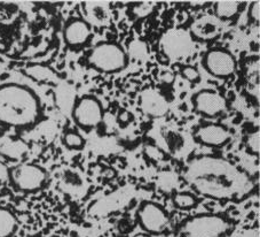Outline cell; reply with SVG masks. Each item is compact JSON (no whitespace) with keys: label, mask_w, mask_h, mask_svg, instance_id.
<instances>
[{"label":"cell","mask_w":260,"mask_h":237,"mask_svg":"<svg viewBox=\"0 0 260 237\" xmlns=\"http://www.w3.org/2000/svg\"><path fill=\"white\" fill-rule=\"evenodd\" d=\"M117 121H118V123L122 124V126H126V124L131 123L133 121V115H132L131 112H128L126 110H123L118 113Z\"/></svg>","instance_id":"cell-25"},{"label":"cell","mask_w":260,"mask_h":237,"mask_svg":"<svg viewBox=\"0 0 260 237\" xmlns=\"http://www.w3.org/2000/svg\"><path fill=\"white\" fill-rule=\"evenodd\" d=\"M19 226L16 216L11 209L0 207V237H11Z\"/></svg>","instance_id":"cell-17"},{"label":"cell","mask_w":260,"mask_h":237,"mask_svg":"<svg viewBox=\"0 0 260 237\" xmlns=\"http://www.w3.org/2000/svg\"><path fill=\"white\" fill-rule=\"evenodd\" d=\"M91 37V24L84 19H79V17L70 19L63 28V39L67 46L71 48H80L85 46Z\"/></svg>","instance_id":"cell-12"},{"label":"cell","mask_w":260,"mask_h":237,"mask_svg":"<svg viewBox=\"0 0 260 237\" xmlns=\"http://www.w3.org/2000/svg\"><path fill=\"white\" fill-rule=\"evenodd\" d=\"M246 151L252 155H259L260 153V131L259 129L250 133L245 137Z\"/></svg>","instance_id":"cell-20"},{"label":"cell","mask_w":260,"mask_h":237,"mask_svg":"<svg viewBox=\"0 0 260 237\" xmlns=\"http://www.w3.org/2000/svg\"><path fill=\"white\" fill-rule=\"evenodd\" d=\"M85 143V138L76 130H68L63 135V144L69 150H82Z\"/></svg>","instance_id":"cell-19"},{"label":"cell","mask_w":260,"mask_h":237,"mask_svg":"<svg viewBox=\"0 0 260 237\" xmlns=\"http://www.w3.org/2000/svg\"><path fill=\"white\" fill-rule=\"evenodd\" d=\"M87 65L103 74L123 71L128 65V57L124 48L115 42H100L88 51Z\"/></svg>","instance_id":"cell-4"},{"label":"cell","mask_w":260,"mask_h":237,"mask_svg":"<svg viewBox=\"0 0 260 237\" xmlns=\"http://www.w3.org/2000/svg\"><path fill=\"white\" fill-rule=\"evenodd\" d=\"M172 202L174 206L179 209H189L196 206L199 199L190 192H177L172 197Z\"/></svg>","instance_id":"cell-18"},{"label":"cell","mask_w":260,"mask_h":237,"mask_svg":"<svg viewBox=\"0 0 260 237\" xmlns=\"http://www.w3.org/2000/svg\"><path fill=\"white\" fill-rule=\"evenodd\" d=\"M48 181V173L34 163H20L10 172V182L17 191L32 194L42 190Z\"/></svg>","instance_id":"cell-6"},{"label":"cell","mask_w":260,"mask_h":237,"mask_svg":"<svg viewBox=\"0 0 260 237\" xmlns=\"http://www.w3.org/2000/svg\"><path fill=\"white\" fill-rule=\"evenodd\" d=\"M182 176L197 195L221 202H242L255 189V183L248 173L231 160L212 154L188 160Z\"/></svg>","instance_id":"cell-1"},{"label":"cell","mask_w":260,"mask_h":237,"mask_svg":"<svg viewBox=\"0 0 260 237\" xmlns=\"http://www.w3.org/2000/svg\"><path fill=\"white\" fill-rule=\"evenodd\" d=\"M189 31L192 37L200 39V41H213L220 35V20H218L216 16L203 15L194 21Z\"/></svg>","instance_id":"cell-15"},{"label":"cell","mask_w":260,"mask_h":237,"mask_svg":"<svg viewBox=\"0 0 260 237\" xmlns=\"http://www.w3.org/2000/svg\"><path fill=\"white\" fill-rule=\"evenodd\" d=\"M105 118V110L96 97L85 95L76 100L73 109V119L77 126L85 131L96 129Z\"/></svg>","instance_id":"cell-7"},{"label":"cell","mask_w":260,"mask_h":237,"mask_svg":"<svg viewBox=\"0 0 260 237\" xmlns=\"http://www.w3.org/2000/svg\"><path fill=\"white\" fill-rule=\"evenodd\" d=\"M202 62L205 70L217 78H228L236 71L235 57L225 48H210L205 52Z\"/></svg>","instance_id":"cell-9"},{"label":"cell","mask_w":260,"mask_h":237,"mask_svg":"<svg viewBox=\"0 0 260 237\" xmlns=\"http://www.w3.org/2000/svg\"><path fill=\"white\" fill-rule=\"evenodd\" d=\"M181 75L189 82H197L200 80V71L192 66H183L181 68Z\"/></svg>","instance_id":"cell-21"},{"label":"cell","mask_w":260,"mask_h":237,"mask_svg":"<svg viewBox=\"0 0 260 237\" xmlns=\"http://www.w3.org/2000/svg\"><path fill=\"white\" fill-rule=\"evenodd\" d=\"M241 3L235 0H226V2H217L213 5L214 16L220 21L233 19L239 14Z\"/></svg>","instance_id":"cell-16"},{"label":"cell","mask_w":260,"mask_h":237,"mask_svg":"<svg viewBox=\"0 0 260 237\" xmlns=\"http://www.w3.org/2000/svg\"><path fill=\"white\" fill-rule=\"evenodd\" d=\"M249 17L254 23L260 22V2H252L249 6Z\"/></svg>","instance_id":"cell-22"},{"label":"cell","mask_w":260,"mask_h":237,"mask_svg":"<svg viewBox=\"0 0 260 237\" xmlns=\"http://www.w3.org/2000/svg\"><path fill=\"white\" fill-rule=\"evenodd\" d=\"M169 101L156 89H145L140 95V109L150 118H162L169 111Z\"/></svg>","instance_id":"cell-13"},{"label":"cell","mask_w":260,"mask_h":237,"mask_svg":"<svg viewBox=\"0 0 260 237\" xmlns=\"http://www.w3.org/2000/svg\"><path fill=\"white\" fill-rule=\"evenodd\" d=\"M133 10H134V16L145 17L150 14V12L152 11V7L149 6V4L142 3V4H139V5L137 7H134Z\"/></svg>","instance_id":"cell-23"},{"label":"cell","mask_w":260,"mask_h":237,"mask_svg":"<svg viewBox=\"0 0 260 237\" xmlns=\"http://www.w3.org/2000/svg\"><path fill=\"white\" fill-rule=\"evenodd\" d=\"M234 225L227 217L217 213H201L189 217L178 226V237H227Z\"/></svg>","instance_id":"cell-3"},{"label":"cell","mask_w":260,"mask_h":237,"mask_svg":"<svg viewBox=\"0 0 260 237\" xmlns=\"http://www.w3.org/2000/svg\"><path fill=\"white\" fill-rule=\"evenodd\" d=\"M42 118V101L32 89L19 83L0 84V126L28 130Z\"/></svg>","instance_id":"cell-2"},{"label":"cell","mask_w":260,"mask_h":237,"mask_svg":"<svg viewBox=\"0 0 260 237\" xmlns=\"http://www.w3.org/2000/svg\"><path fill=\"white\" fill-rule=\"evenodd\" d=\"M194 138L202 145L222 147L232 141V133L222 124L205 123L196 129Z\"/></svg>","instance_id":"cell-11"},{"label":"cell","mask_w":260,"mask_h":237,"mask_svg":"<svg viewBox=\"0 0 260 237\" xmlns=\"http://www.w3.org/2000/svg\"><path fill=\"white\" fill-rule=\"evenodd\" d=\"M138 223L143 231L151 235H162L170 228L168 212L154 202L141 203L137 212Z\"/></svg>","instance_id":"cell-8"},{"label":"cell","mask_w":260,"mask_h":237,"mask_svg":"<svg viewBox=\"0 0 260 237\" xmlns=\"http://www.w3.org/2000/svg\"><path fill=\"white\" fill-rule=\"evenodd\" d=\"M159 48L168 60L179 62L191 56L195 48V41L189 29L173 28L160 37Z\"/></svg>","instance_id":"cell-5"},{"label":"cell","mask_w":260,"mask_h":237,"mask_svg":"<svg viewBox=\"0 0 260 237\" xmlns=\"http://www.w3.org/2000/svg\"><path fill=\"white\" fill-rule=\"evenodd\" d=\"M10 172L11 168L0 160V185H5V183L10 182Z\"/></svg>","instance_id":"cell-24"},{"label":"cell","mask_w":260,"mask_h":237,"mask_svg":"<svg viewBox=\"0 0 260 237\" xmlns=\"http://www.w3.org/2000/svg\"><path fill=\"white\" fill-rule=\"evenodd\" d=\"M192 106L197 113L205 118H217L227 110V101L220 92L211 89H204L195 93L191 98Z\"/></svg>","instance_id":"cell-10"},{"label":"cell","mask_w":260,"mask_h":237,"mask_svg":"<svg viewBox=\"0 0 260 237\" xmlns=\"http://www.w3.org/2000/svg\"><path fill=\"white\" fill-rule=\"evenodd\" d=\"M30 151L23 138L12 135H0V155L13 163H21Z\"/></svg>","instance_id":"cell-14"}]
</instances>
